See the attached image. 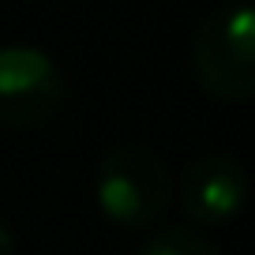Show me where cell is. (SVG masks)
<instances>
[{"instance_id":"obj_1","label":"cell","mask_w":255,"mask_h":255,"mask_svg":"<svg viewBox=\"0 0 255 255\" xmlns=\"http://www.w3.org/2000/svg\"><path fill=\"white\" fill-rule=\"evenodd\" d=\"M191 68L203 90L222 102H248L255 94V15L244 0L218 8L195 30Z\"/></svg>"},{"instance_id":"obj_2","label":"cell","mask_w":255,"mask_h":255,"mask_svg":"<svg viewBox=\"0 0 255 255\" xmlns=\"http://www.w3.org/2000/svg\"><path fill=\"white\" fill-rule=\"evenodd\" d=\"M98 207L120 225H150L165 214L173 184L169 165L150 146H113L98 165Z\"/></svg>"},{"instance_id":"obj_3","label":"cell","mask_w":255,"mask_h":255,"mask_svg":"<svg viewBox=\"0 0 255 255\" xmlns=\"http://www.w3.org/2000/svg\"><path fill=\"white\" fill-rule=\"evenodd\" d=\"M64 72L45 49L34 45H4L0 49V124L34 128L45 124L60 109Z\"/></svg>"},{"instance_id":"obj_4","label":"cell","mask_w":255,"mask_h":255,"mask_svg":"<svg viewBox=\"0 0 255 255\" xmlns=\"http://www.w3.org/2000/svg\"><path fill=\"white\" fill-rule=\"evenodd\" d=\"M248 199V173L233 158H203L184 173L180 184V203L188 218L203 225H222L240 214Z\"/></svg>"},{"instance_id":"obj_5","label":"cell","mask_w":255,"mask_h":255,"mask_svg":"<svg viewBox=\"0 0 255 255\" xmlns=\"http://www.w3.org/2000/svg\"><path fill=\"white\" fill-rule=\"evenodd\" d=\"M135 255H222L210 240L195 237L191 229H165L158 237H150Z\"/></svg>"},{"instance_id":"obj_6","label":"cell","mask_w":255,"mask_h":255,"mask_svg":"<svg viewBox=\"0 0 255 255\" xmlns=\"http://www.w3.org/2000/svg\"><path fill=\"white\" fill-rule=\"evenodd\" d=\"M0 255H15V237L0 225Z\"/></svg>"}]
</instances>
